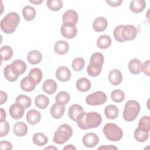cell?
Returning <instances> with one entry per match:
<instances>
[{"mask_svg":"<svg viewBox=\"0 0 150 150\" xmlns=\"http://www.w3.org/2000/svg\"><path fill=\"white\" fill-rule=\"evenodd\" d=\"M101 122V115L95 111L83 112L76 120L77 126L81 129L97 128Z\"/></svg>","mask_w":150,"mask_h":150,"instance_id":"1","label":"cell"},{"mask_svg":"<svg viewBox=\"0 0 150 150\" xmlns=\"http://www.w3.org/2000/svg\"><path fill=\"white\" fill-rule=\"evenodd\" d=\"M138 34L137 28L132 25H120L116 26L113 32L115 40L118 42L132 40Z\"/></svg>","mask_w":150,"mask_h":150,"instance_id":"2","label":"cell"},{"mask_svg":"<svg viewBox=\"0 0 150 150\" xmlns=\"http://www.w3.org/2000/svg\"><path fill=\"white\" fill-rule=\"evenodd\" d=\"M20 16L15 12L7 13L1 21V29L6 34L13 33L20 22Z\"/></svg>","mask_w":150,"mask_h":150,"instance_id":"3","label":"cell"},{"mask_svg":"<svg viewBox=\"0 0 150 150\" xmlns=\"http://www.w3.org/2000/svg\"><path fill=\"white\" fill-rule=\"evenodd\" d=\"M104 61V57L101 53L96 52L92 54L90 59V64L87 67L88 74L91 77L98 76L101 72Z\"/></svg>","mask_w":150,"mask_h":150,"instance_id":"4","label":"cell"},{"mask_svg":"<svg viewBox=\"0 0 150 150\" xmlns=\"http://www.w3.org/2000/svg\"><path fill=\"white\" fill-rule=\"evenodd\" d=\"M141 110L139 103L134 100H128L124 105L123 118L127 121H132L136 119Z\"/></svg>","mask_w":150,"mask_h":150,"instance_id":"5","label":"cell"},{"mask_svg":"<svg viewBox=\"0 0 150 150\" xmlns=\"http://www.w3.org/2000/svg\"><path fill=\"white\" fill-rule=\"evenodd\" d=\"M73 135V129L70 125L63 124L59 126L54 134L53 142L57 144L62 145L66 142Z\"/></svg>","mask_w":150,"mask_h":150,"instance_id":"6","label":"cell"},{"mask_svg":"<svg viewBox=\"0 0 150 150\" xmlns=\"http://www.w3.org/2000/svg\"><path fill=\"white\" fill-rule=\"evenodd\" d=\"M103 132L106 138L111 141H120L123 136L122 129L114 123H107L103 128Z\"/></svg>","mask_w":150,"mask_h":150,"instance_id":"7","label":"cell"},{"mask_svg":"<svg viewBox=\"0 0 150 150\" xmlns=\"http://www.w3.org/2000/svg\"><path fill=\"white\" fill-rule=\"evenodd\" d=\"M107 100L105 93L101 91H95L86 98V102L90 105H99L104 104Z\"/></svg>","mask_w":150,"mask_h":150,"instance_id":"8","label":"cell"},{"mask_svg":"<svg viewBox=\"0 0 150 150\" xmlns=\"http://www.w3.org/2000/svg\"><path fill=\"white\" fill-rule=\"evenodd\" d=\"M78 13L76 11L69 9L66 11L62 16V21L64 25L76 26L78 21Z\"/></svg>","mask_w":150,"mask_h":150,"instance_id":"9","label":"cell"},{"mask_svg":"<svg viewBox=\"0 0 150 150\" xmlns=\"http://www.w3.org/2000/svg\"><path fill=\"white\" fill-rule=\"evenodd\" d=\"M82 142L83 145L87 148H94L98 144L99 138L96 134L88 132L83 137Z\"/></svg>","mask_w":150,"mask_h":150,"instance_id":"10","label":"cell"},{"mask_svg":"<svg viewBox=\"0 0 150 150\" xmlns=\"http://www.w3.org/2000/svg\"><path fill=\"white\" fill-rule=\"evenodd\" d=\"M25 110V108L22 104L18 103H16L12 104L10 106L9 112L12 118L15 120H18L23 116Z\"/></svg>","mask_w":150,"mask_h":150,"instance_id":"11","label":"cell"},{"mask_svg":"<svg viewBox=\"0 0 150 150\" xmlns=\"http://www.w3.org/2000/svg\"><path fill=\"white\" fill-rule=\"evenodd\" d=\"M60 33L66 39H73L77 33V29L76 26L63 24L60 28Z\"/></svg>","mask_w":150,"mask_h":150,"instance_id":"12","label":"cell"},{"mask_svg":"<svg viewBox=\"0 0 150 150\" xmlns=\"http://www.w3.org/2000/svg\"><path fill=\"white\" fill-rule=\"evenodd\" d=\"M56 78L61 82L68 81L71 78V71L66 66H60L56 71Z\"/></svg>","mask_w":150,"mask_h":150,"instance_id":"13","label":"cell"},{"mask_svg":"<svg viewBox=\"0 0 150 150\" xmlns=\"http://www.w3.org/2000/svg\"><path fill=\"white\" fill-rule=\"evenodd\" d=\"M93 29L97 32L104 31L108 26V21L104 17L99 16L95 19L93 23Z\"/></svg>","mask_w":150,"mask_h":150,"instance_id":"14","label":"cell"},{"mask_svg":"<svg viewBox=\"0 0 150 150\" xmlns=\"http://www.w3.org/2000/svg\"><path fill=\"white\" fill-rule=\"evenodd\" d=\"M13 71L18 76L23 74L26 70V64L22 60H15L10 64Z\"/></svg>","mask_w":150,"mask_h":150,"instance_id":"15","label":"cell"},{"mask_svg":"<svg viewBox=\"0 0 150 150\" xmlns=\"http://www.w3.org/2000/svg\"><path fill=\"white\" fill-rule=\"evenodd\" d=\"M83 112L84 110L81 105L77 104H74L70 107L68 111V115L71 120L76 121L77 118Z\"/></svg>","mask_w":150,"mask_h":150,"instance_id":"16","label":"cell"},{"mask_svg":"<svg viewBox=\"0 0 150 150\" xmlns=\"http://www.w3.org/2000/svg\"><path fill=\"white\" fill-rule=\"evenodd\" d=\"M122 74L118 69H113L109 73L108 80L112 85H119L122 82Z\"/></svg>","mask_w":150,"mask_h":150,"instance_id":"17","label":"cell"},{"mask_svg":"<svg viewBox=\"0 0 150 150\" xmlns=\"http://www.w3.org/2000/svg\"><path fill=\"white\" fill-rule=\"evenodd\" d=\"M26 119L29 124L34 125L40 121L41 114L39 111L35 109H32L27 112Z\"/></svg>","mask_w":150,"mask_h":150,"instance_id":"18","label":"cell"},{"mask_svg":"<svg viewBox=\"0 0 150 150\" xmlns=\"http://www.w3.org/2000/svg\"><path fill=\"white\" fill-rule=\"evenodd\" d=\"M64 111L65 107L64 105H62L58 103H56L51 107L50 112L53 118L59 119L64 114Z\"/></svg>","mask_w":150,"mask_h":150,"instance_id":"19","label":"cell"},{"mask_svg":"<svg viewBox=\"0 0 150 150\" xmlns=\"http://www.w3.org/2000/svg\"><path fill=\"white\" fill-rule=\"evenodd\" d=\"M28 125L23 121H18L16 122L13 127L14 134L20 137L26 135L28 132Z\"/></svg>","mask_w":150,"mask_h":150,"instance_id":"20","label":"cell"},{"mask_svg":"<svg viewBox=\"0 0 150 150\" xmlns=\"http://www.w3.org/2000/svg\"><path fill=\"white\" fill-rule=\"evenodd\" d=\"M57 88V85L56 82L53 79H47L45 80L42 86L43 91L48 94H53L54 93Z\"/></svg>","mask_w":150,"mask_h":150,"instance_id":"21","label":"cell"},{"mask_svg":"<svg viewBox=\"0 0 150 150\" xmlns=\"http://www.w3.org/2000/svg\"><path fill=\"white\" fill-rule=\"evenodd\" d=\"M142 66L141 62L137 58L131 59L128 63L129 70L134 74H138L142 71Z\"/></svg>","mask_w":150,"mask_h":150,"instance_id":"22","label":"cell"},{"mask_svg":"<svg viewBox=\"0 0 150 150\" xmlns=\"http://www.w3.org/2000/svg\"><path fill=\"white\" fill-rule=\"evenodd\" d=\"M76 86L77 89L80 92H87L90 89L91 84V81L88 79L81 77L77 80Z\"/></svg>","mask_w":150,"mask_h":150,"instance_id":"23","label":"cell"},{"mask_svg":"<svg viewBox=\"0 0 150 150\" xmlns=\"http://www.w3.org/2000/svg\"><path fill=\"white\" fill-rule=\"evenodd\" d=\"M146 7V2L143 0L132 1L129 5V8L131 12L135 13L142 12Z\"/></svg>","mask_w":150,"mask_h":150,"instance_id":"24","label":"cell"},{"mask_svg":"<svg viewBox=\"0 0 150 150\" xmlns=\"http://www.w3.org/2000/svg\"><path fill=\"white\" fill-rule=\"evenodd\" d=\"M33 83L36 86L42 80L43 78V73L42 70L39 68H33L32 69L28 76Z\"/></svg>","mask_w":150,"mask_h":150,"instance_id":"25","label":"cell"},{"mask_svg":"<svg viewBox=\"0 0 150 150\" xmlns=\"http://www.w3.org/2000/svg\"><path fill=\"white\" fill-rule=\"evenodd\" d=\"M42 59V55L41 53L37 50H33L30 51L27 55V60L31 64H38Z\"/></svg>","mask_w":150,"mask_h":150,"instance_id":"26","label":"cell"},{"mask_svg":"<svg viewBox=\"0 0 150 150\" xmlns=\"http://www.w3.org/2000/svg\"><path fill=\"white\" fill-rule=\"evenodd\" d=\"M69 50V45L64 40H58L54 45V50L58 54H64Z\"/></svg>","mask_w":150,"mask_h":150,"instance_id":"27","label":"cell"},{"mask_svg":"<svg viewBox=\"0 0 150 150\" xmlns=\"http://www.w3.org/2000/svg\"><path fill=\"white\" fill-rule=\"evenodd\" d=\"M104 114L107 118L110 120L115 119L119 114V110L117 106L110 104L104 108Z\"/></svg>","mask_w":150,"mask_h":150,"instance_id":"28","label":"cell"},{"mask_svg":"<svg viewBox=\"0 0 150 150\" xmlns=\"http://www.w3.org/2000/svg\"><path fill=\"white\" fill-rule=\"evenodd\" d=\"M112 43L111 39L110 36L103 35L100 36L97 40V46L101 49H106L108 48Z\"/></svg>","mask_w":150,"mask_h":150,"instance_id":"29","label":"cell"},{"mask_svg":"<svg viewBox=\"0 0 150 150\" xmlns=\"http://www.w3.org/2000/svg\"><path fill=\"white\" fill-rule=\"evenodd\" d=\"M22 15L26 21H31L35 18L36 16V11L32 6L27 5L22 9Z\"/></svg>","mask_w":150,"mask_h":150,"instance_id":"30","label":"cell"},{"mask_svg":"<svg viewBox=\"0 0 150 150\" xmlns=\"http://www.w3.org/2000/svg\"><path fill=\"white\" fill-rule=\"evenodd\" d=\"M20 87L21 88L25 91L31 92L35 88L36 85L28 76H26L22 79L20 83Z\"/></svg>","mask_w":150,"mask_h":150,"instance_id":"31","label":"cell"},{"mask_svg":"<svg viewBox=\"0 0 150 150\" xmlns=\"http://www.w3.org/2000/svg\"><path fill=\"white\" fill-rule=\"evenodd\" d=\"M35 104L40 109H45L49 104V99L43 94H39L35 98Z\"/></svg>","mask_w":150,"mask_h":150,"instance_id":"32","label":"cell"},{"mask_svg":"<svg viewBox=\"0 0 150 150\" xmlns=\"http://www.w3.org/2000/svg\"><path fill=\"white\" fill-rule=\"evenodd\" d=\"M32 141L35 145L39 146H42L47 144L48 138L42 132H36L33 135Z\"/></svg>","mask_w":150,"mask_h":150,"instance_id":"33","label":"cell"},{"mask_svg":"<svg viewBox=\"0 0 150 150\" xmlns=\"http://www.w3.org/2000/svg\"><path fill=\"white\" fill-rule=\"evenodd\" d=\"M134 136L137 141L139 142H144L148 139L149 132L141 129L138 127L134 131Z\"/></svg>","mask_w":150,"mask_h":150,"instance_id":"34","label":"cell"},{"mask_svg":"<svg viewBox=\"0 0 150 150\" xmlns=\"http://www.w3.org/2000/svg\"><path fill=\"white\" fill-rule=\"evenodd\" d=\"M1 56L2 61H7L10 60L13 56V52L11 46L5 45L1 47L0 49Z\"/></svg>","mask_w":150,"mask_h":150,"instance_id":"35","label":"cell"},{"mask_svg":"<svg viewBox=\"0 0 150 150\" xmlns=\"http://www.w3.org/2000/svg\"><path fill=\"white\" fill-rule=\"evenodd\" d=\"M4 74L5 79L8 81L11 82H13L16 81L18 77H19L13 71V70L11 67L10 64H8L5 67L4 70Z\"/></svg>","mask_w":150,"mask_h":150,"instance_id":"36","label":"cell"},{"mask_svg":"<svg viewBox=\"0 0 150 150\" xmlns=\"http://www.w3.org/2000/svg\"><path fill=\"white\" fill-rule=\"evenodd\" d=\"M70 99V97L69 94L64 91H60L55 97L56 103H60L64 105L69 102Z\"/></svg>","mask_w":150,"mask_h":150,"instance_id":"37","label":"cell"},{"mask_svg":"<svg viewBox=\"0 0 150 150\" xmlns=\"http://www.w3.org/2000/svg\"><path fill=\"white\" fill-rule=\"evenodd\" d=\"M15 101L16 103H18L22 104L25 109L28 108L32 104V100L30 97L24 94H21L18 96L15 99Z\"/></svg>","mask_w":150,"mask_h":150,"instance_id":"38","label":"cell"},{"mask_svg":"<svg viewBox=\"0 0 150 150\" xmlns=\"http://www.w3.org/2000/svg\"><path fill=\"white\" fill-rule=\"evenodd\" d=\"M111 98L113 101L119 103L123 101L125 99V94L123 91L116 89L111 93Z\"/></svg>","mask_w":150,"mask_h":150,"instance_id":"39","label":"cell"},{"mask_svg":"<svg viewBox=\"0 0 150 150\" xmlns=\"http://www.w3.org/2000/svg\"><path fill=\"white\" fill-rule=\"evenodd\" d=\"M47 6L52 11H59L63 7V2L61 0H47Z\"/></svg>","mask_w":150,"mask_h":150,"instance_id":"40","label":"cell"},{"mask_svg":"<svg viewBox=\"0 0 150 150\" xmlns=\"http://www.w3.org/2000/svg\"><path fill=\"white\" fill-rule=\"evenodd\" d=\"M138 128L148 132L149 131L150 118L148 115H144L140 118L138 122Z\"/></svg>","mask_w":150,"mask_h":150,"instance_id":"41","label":"cell"},{"mask_svg":"<svg viewBox=\"0 0 150 150\" xmlns=\"http://www.w3.org/2000/svg\"><path fill=\"white\" fill-rule=\"evenodd\" d=\"M85 64L84 60L81 57H77L73 59L71 63L73 69L76 71H80L84 68Z\"/></svg>","mask_w":150,"mask_h":150,"instance_id":"42","label":"cell"},{"mask_svg":"<svg viewBox=\"0 0 150 150\" xmlns=\"http://www.w3.org/2000/svg\"><path fill=\"white\" fill-rule=\"evenodd\" d=\"M1 124V130H0V137H4L8 135L9 131V124L6 120L0 122Z\"/></svg>","mask_w":150,"mask_h":150,"instance_id":"43","label":"cell"},{"mask_svg":"<svg viewBox=\"0 0 150 150\" xmlns=\"http://www.w3.org/2000/svg\"><path fill=\"white\" fill-rule=\"evenodd\" d=\"M150 60H146L142 66V71L144 72V73L147 76H149V71H150Z\"/></svg>","mask_w":150,"mask_h":150,"instance_id":"44","label":"cell"},{"mask_svg":"<svg viewBox=\"0 0 150 150\" xmlns=\"http://www.w3.org/2000/svg\"><path fill=\"white\" fill-rule=\"evenodd\" d=\"M12 144L11 142L8 141H1L0 142V149H12Z\"/></svg>","mask_w":150,"mask_h":150,"instance_id":"45","label":"cell"},{"mask_svg":"<svg viewBox=\"0 0 150 150\" xmlns=\"http://www.w3.org/2000/svg\"><path fill=\"white\" fill-rule=\"evenodd\" d=\"M106 3L108 4L110 6L112 7H117L121 5L122 3V0H115V1H105Z\"/></svg>","mask_w":150,"mask_h":150,"instance_id":"46","label":"cell"},{"mask_svg":"<svg viewBox=\"0 0 150 150\" xmlns=\"http://www.w3.org/2000/svg\"><path fill=\"white\" fill-rule=\"evenodd\" d=\"M0 104L2 105L4 103H6V101H7L8 99V95L7 94L3 91H0Z\"/></svg>","mask_w":150,"mask_h":150,"instance_id":"47","label":"cell"},{"mask_svg":"<svg viewBox=\"0 0 150 150\" xmlns=\"http://www.w3.org/2000/svg\"><path fill=\"white\" fill-rule=\"evenodd\" d=\"M98 149H118L117 147H116L114 145H103L101 146L98 148Z\"/></svg>","mask_w":150,"mask_h":150,"instance_id":"48","label":"cell"},{"mask_svg":"<svg viewBox=\"0 0 150 150\" xmlns=\"http://www.w3.org/2000/svg\"><path fill=\"white\" fill-rule=\"evenodd\" d=\"M0 111H1V120H0V122H1V121H5V119H6V112H5V110L4 108H0Z\"/></svg>","mask_w":150,"mask_h":150,"instance_id":"49","label":"cell"},{"mask_svg":"<svg viewBox=\"0 0 150 150\" xmlns=\"http://www.w3.org/2000/svg\"><path fill=\"white\" fill-rule=\"evenodd\" d=\"M63 149H69V150H75L76 149V148L73 145H71V144H69L66 146H65L64 148H63Z\"/></svg>","mask_w":150,"mask_h":150,"instance_id":"50","label":"cell"},{"mask_svg":"<svg viewBox=\"0 0 150 150\" xmlns=\"http://www.w3.org/2000/svg\"><path fill=\"white\" fill-rule=\"evenodd\" d=\"M43 0H35V1H30V2L33 4H35V5H39L41 3L43 2Z\"/></svg>","mask_w":150,"mask_h":150,"instance_id":"51","label":"cell"},{"mask_svg":"<svg viewBox=\"0 0 150 150\" xmlns=\"http://www.w3.org/2000/svg\"><path fill=\"white\" fill-rule=\"evenodd\" d=\"M57 149V148L56 147H54V146H48V147H46L45 148V149Z\"/></svg>","mask_w":150,"mask_h":150,"instance_id":"52","label":"cell"}]
</instances>
